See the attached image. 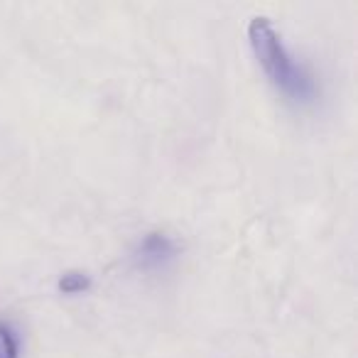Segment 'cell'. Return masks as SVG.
<instances>
[{
  "label": "cell",
  "mask_w": 358,
  "mask_h": 358,
  "mask_svg": "<svg viewBox=\"0 0 358 358\" xmlns=\"http://www.w3.org/2000/svg\"><path fill=\"white\" fill-rule=\"evenodd\" d=\"M248 35H250V45H253L255 57H258V62L263 64L270 81L292 101L312 99L314 81L309 79L307 71L287 55V50H285V45H282V37L278 35L273 22H270L268 17H253V22H250V27H248Z\"/></svg>",
  "instance_id": "obj_1"
},
{
  "label": "cell",
  "mask_w": 358,
  "mask_h": 358,
  "mask_svg": "<svg viewBox=\"0 0 358 358\" xmlns=\"http://www.w3.org/2000/svg\"><path fill=\"white\" fill-rule=\"evenodd\" d=\"M174 255V243L162 234H152L143 241L140 245V263L145 268H152V265H162L164 260H169Z\"/></svg>",
  "instance_id": "obj_2"
},
{
  "label": "cell",
  "mask_w": 358,
  "mask_h": 358,
  "mask_svg": "<svg viewBox=\"0 0 358 358\" xmlns=\"http://www.w3.org/2000/svg\"><path fill=\"white\" fill-rule=\"evenodd\" d=\"M20 356V341L10 324L0 322V358H17Z\"/></svg>",
  "instance_id": "obj_3"
},
{
  "label": "cell",
  "mask_w": 358,
  "mask_h": 358,
  "mask_svg": "<svg viewBox=\"0 0 358 358\" xmlns=\"http://www.w3.org/2000/svg\"><path fill=\"white\" fill-rule=\"evenodd\" d=\"M91 285V280L86 278V273H64L59 280V289L66 294H74V292H84L86 287Z\"/></svg>",
  "instance_id": "obj_4"
}]
</instances>
